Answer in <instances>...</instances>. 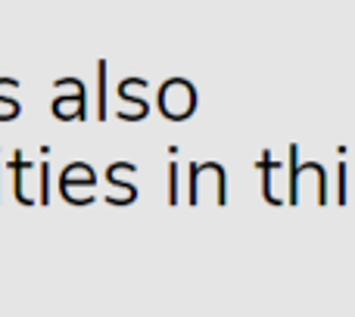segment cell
Listing matches in <instances>:
<instances>
[{"label":"cell","mask_w":355,"mask_h":317,"mask_svg":"<svg viewBox=\"0 0 355 317\" xmlns=\"http://www.w3.org/2000/svg\"><path fill=\"white\" fill-rule=\"evenodd\" d=\"M12 174H16V199L19 202H25L28 206V177L35 174V168H31L28 162H22V156H12ZM37 199L41 202H47V165H37Z\"/></svg>","instance_id":"cell-1"},{"label":"cell","mask_w":355,"mask_h":317,"mask_svg":"<svg viewBox=\"0 0 355 317\" xmlns=\"http://www.w3.org/2000/svg\"><path fill=\"white\" fill-rule=\"evenodd\" d=\"M16 91H19L16 81L0 78V103H16V100H12V93H16Z\"/></svg>","instance_id":"cell-2"},{"label":"cell","mask_w":355,"mask_h":317,"mask_svg":"<svg viewBox=\"0 0 355 317\" xmlns=\"http://www.w3.org/2000/svg\"><path fill=\"white\" fill-rule=\"evenodd\" d=\"M19 116V106L16 103H0V122H10V118Z\"/></svg>","instance_id":"cell-3"}]
</instances>
